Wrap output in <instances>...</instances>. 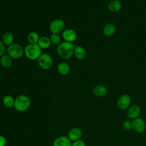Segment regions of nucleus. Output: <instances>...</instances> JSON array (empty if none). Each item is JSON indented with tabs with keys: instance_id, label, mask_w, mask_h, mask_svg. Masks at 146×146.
Returning a JSON list of instances; mask_svg holds the SVG:
<instances>
[{
	"instance_id": "nucleus-1",
	"label": "nucleus",
	"mask_w": 146,
	"mask_h": 146,
	"mask_svg": "<svg viewBox=\"0 0 146 146\" xmlns=\"http://www.w3.org/2000/svg\"><path fill=\"white\" fill-rule=\"evenodd\" d=\"M75 46L71 42H61L57 47V53L58 55L63 59H68L74 54Z\"/></svg>"
},
{
	"instance_id": "nucleus-2",
	"label": "nucleus",
	"mask_w": 146,
	"mask_h": 146,
	"mask_svg": "<svg viewBox=\"0 0 146 146\" xmlns=\"http://www.w3.org/2000/svg\"><path fill=\"white\" fill-rule=\"evenodd\" d=\"M26 56L30 60L38 59L42 54V49L38 44H29L24 48Z\"/></svg>"
},
{
	"instance_id": "nucleus-3",
	"label": "nucleus",
	"mask_w": 146,
	"mask_h": 146,
	"mask_svg": "<svg viewBox=\"0 0 146 146\" xmlns=\"http://www.w3.org/2000/svg\"><path fill=\"white\" fill-rule=\"evenodd\" d=\"M30 103V99L27 95H20L15 98L14 107L18 111L23 112L29 109Z\"/></svg>"
},
{
	"instance_id": "nucleus-4",
	"label": "nucleus",
	"mask_w": 146,
	"mask_h": 146,
	"mask_svg": "<svg viewBox=\"0 0 146 146\" xmlns=\"http://www.w3.org/2000/svg\"><path fill=\"white\" fill-rule=\"evenodd\" d=\"M7 52L13 59H19L24 53V49L22 46L18 43H13L8 47Z\"/></svg>"
},
{
	"instance_id": "nucleus-5",
	"label": "nucleus",
	"mask_w": 146,
	"mask_h": 146,
	"mask_svg": "<svg viewBox=\"0 0 146 146\" xmlns=\"http://www.w3.org/2000/svg\"><path fill=\"white\" fill-rule=\"evenodd\" d=\"M38 63L39 67L42 69L48 70L52 66V58L51 56L48 54H42L38 59Z\"/></svg>"
},
{
	"instance_id": "nucleus-6",
	"label": "nucleus",
	"mask_w": 146,
	"mask_h": 146,
	"mask_svg": "<svg viewBox=\"0 0 146 146\" xmlns=\"http://www.w3.org/2000/svg\"><path fill=\"white\" fill-rule=\"evenodd\" d=\"M65 23L60 19H56L52 21L49 26V29L52 34H58L64 30Z\"/></svg>"
},
{
	"instance_id": "nucleus-7",
	"label": "nucleus",
	"mask_w": 146,
	"mask_h": 146,
	"mask_svg": "<svg viewBox=\"0 0 146 146\" xmlns=\"http://www.w3.org/2000/svg\"><path fill=\"white\" fill-rule=\"evenodd\" d=\"M131 103V97L127 94H123L117 99L116 104L120 109L125 110L129 107Z\"/></svg>"
},
{
	"instance_id": "nucleus-8",
	"label": "nucleus",
	"mask_w": 146,
	"mask_h": 146,
	"mask_svg": "<svg viewBox=\"0 0 146 146\" xmlns=\"http://www.w3.org/2000/svg\"><path fill=\"white\" fill-rule=\"evenodd\" d=\"M132 129L137 133L143 132L146 128V125L144 120L140 117H137L133 119L132 121Z\"/></svg>"
},
{
	"instance_id": "nucleus-9",
	"label": "nucleus",
	"mask_w": 146,
	"mask_h": 146,
	"mask_svg": "<svg viewBox=\"0 0 146 146\" xmlns=\"http://www.w3.org/2000/svg\"><path fill=\"white\" fill-rule=\"evenodd\" d=\"M62 37L65 42L72 43L76 39L77 34L74 30L67 29L62 32Z\"/></svg>"
},
{
	"instance_id": "nucleus-10",
	"label": "nucleus",
	"mask_w": 146,
	"mask_h": 146,
	"mask_svg": "<svg viewBox=\"0 0 146 146\" xmlns=\"http://www.w3.org/2000/svg\"><path fill=\"white\" fill-rule=\"evenodd\" d=\"M82 136V131L81 129L78 127L71 128L68 133V137L71 141L79 140Z\"/></svg>"
},
{
	"instance_id": "nucleus-11",
	"label": "nucleus",
	"mask_w": 146,
	"mask_h": 146,
	"mask_svg": "<svg viewBox=\"0 0 146 146\" xmlns=\"http://www.w3.org/2000/svg\"><path fill=\"white\" fill-rule=\"evenodd\" d=\"M72 141L68 136H61L58 137L54 141L53 146H71Z\"/></svg>"
},
{
	"instance_id": "nucleus-12",
	"label": "nucleus",
	"mask_w": 146,
	"mask_h": 146,
	"mask_svg": "<svg viewBox=\"0 0 146 146\" xmlns=\"http://www.w3.org/2000/svg\"><path fill=\"white\" fill-rule=\"evenodd\" d=\"M140 112L141 108L140 106L137 104H133L129 108L127 112V115L128 117L134 119L139 117Z\"/></svg>"
},
{
	"instance_id": "nucleus-13",
	"label": "nucleus",
	"mask_w": 146,
	"mask_h": 146,
	"mask_svg": "<svg viewBox=\"0 0 146 146\" xmlns=\"http://www.w3.org/2000/svg\"><path fill=\"white\" fill-rule=\"evenodd\" d=\"M122 7L121 3L119 0H112L108 4V9L112 12H118L119 11Z\"/></svg>"
},
{
	"instance_id": "nucleus-14",
	"label": "nucleus",
	"mask_w": 146,
	"mask_h": 146,
	"mask_svg": "<svg viewBox=\"0 0 146 146\" xmlns=\"http://www.w3.org/2000/svg\"><path fill=\"white\" fill-rule=\"evenodd\" d=\"M92 92L95 96L98 97H102L106 95L107 90L106 87L103 85H97L94 87Z\"/></svg>"
},
{
	"instance_id": "nucleus-15",
	"label": "nucleus",
	"mask_w": 146,
	"mask_h": 146,
	"mask_svg": "<svg viewBox=\"0 0 146 146\" xmlns=\"http://www.w3.org/2000/svg\"><path fill=\"white\" fill-rule=\"evenodd\" d=\"M116 31L115 25L112 23H108L106 24L103 30V34L107 36L113 35Z\"/></svg>"
},
{
	"instance_id": "nucleus-16",
	"label": "nucleus",
	"mask_w": 146,
	"mask_h": 146,
	"mask_svg": "<svg viewBox=\"0 0 146 146\" xmlns=\"http://www.w3.org/2000/svg\"><path fill=\"white\" fill-rule=\"evenodd\" d=\"M57 70L60 74L62 75H66L70 72V66L66 62H61L58 64L57 67Z\"/></svg>"
},
{
	"instance_id": "nucleus-17",
	"label": "nucleus",
	"mask_w": 146,
	"mask_h": 146,
	"mask_svg": "<svg viewBox=\"0 0 146 146\" xmlns=\"http://www.w3.org/2000/svg\"><path fill=\"white\" fill-rule=\"evenodd\" d=\"M51 43V42L49 38L47 36H42L40 37L37 44L41 49H47L50 46Z\"/></svg>"
},
{
	"instance_id": "nucleus-18",
	"label": "nucleus",
	"mask_w": 146,
	"mask_h": 146,
	"mask_svg": "<svg viewBox=\"0 0 146 146\" xmlns=\"http://www.w3.org/2000/svg\"><path fill=\"white\" fill-rule=\"evenodd\" d=\"M74 54L77 59H83L86 57V52L83 47L80 46H75Z\"/></svg>"
},
{
	"instance_id": "nucleus-19",
	"label": "nucleus",
	"mask_w": 146,
	"mask_h": 146,
	"mask_svg": "<svg viewBox=\"0 0 146 146\" xmlns=\"http://www.w3.org/2000/svg\"><path fill=\"white\" fill-rule=\"evenodd\" d=\"M14 40V36L11 33L6 32L2 36V42L5 45L9 46L13 44Z\"/></svg>"
},
{
	"instance_id": "nucleus-20",
	"label": "nucleus",
	"mask_w": 146,
	"mask_h": 146,
	"mask_svg": "<svg viewBox=\"0 0 146 146\" xmlns=\"http://www.w3.org/2000/svg\"><path fill=\"white\" fill-rule=\"evenodd\" d=\"M0 63L3 67L9 68L11 66L12 64L11 58L9 55H3V56H1Z\"/></svg>"
},
{
	"instance_id": "nucleus-21",
	"label": "nucleus",
	"mask_w": 146,
	"mask_h": 146,
	"mask_svg": "<svg viewBox=\"0 0 146 146\" xmlns=\"http://www.w3.org/2000/svg\"><path fill=\"white\" fill-rule=\"evenodd\" d=\"M3 105L7 108H11L14 107L15 99L11 95H7L4 96L3 98Z\"/></svg>"
},
{
	"instance_id": "nucleus-22",
	"label": "nucleus",
	"mask_w": 146,
	"mask_h": 146,
	"mask_svg": "<svg viewBox=\"0 0 146 146\" xmlns=\"http://www.w3.org/2000/svg\"><path fill=\"white\" fill-rule=\"evenodd\" d=\"M40 37L39 34L35 31H32L27 36V39L30 43L31 44H37Z\"/></svg>"
},
{
	"instance_id": "nucleus-23",
	"label": "nucleus",
	"mask_w": 146,
	"mask_h": 146,
	"mask_svg": "<svg viewBox=\"0 0 146 146\" xmlns=\"http://www.w3.org/2000/svg\"><path fill=\"white\" fill-rule=\"evenodd\" d=\"M50 41L51 43L55 45H59L61 43V38L58 34H52L50 36Z\"/></svg>"
},
{
	"instance_id": "nucleus-24",
	"label": "nucleus",
	"mask_w": 146,
	"mask_h": 146,
	"mask_svg": "<svg viewBox=\"0 0 146 146\" xmlns=\"http://www.w3.org/2000/svg\"><path fill=\"white\" fill-rule=\"evenodd\" d=\"M123 127L125 130H131L132 129V121L128 120H125L123 123Z\"/></svg>"
},
{
	"instance_id": "nucleus-25",
	"label": "nucleus",
	"mask_w": 146,
	"mask_h": 146,
	"mask_svg": "<svg viewBox=\"0 0 146 146\" xmlns=\"http://www.w3.org/2000/svg\"><path fill=\"white\" fill-rule=\"evenodd\" d=\"M71 146H86V143L83 140L79 139L73 141Z\"/></svg>"
},
{
	"instance_id": "nucleus-26",
	"label": "nucleus",
	"mask_w": 146,
	"mask_h": 146,
	"mask_svg": "<svg viewBox=\"0 0 146 146\" xmlns=\"http://www.w3.org/2000/svg\"><path fill=\"white\" fill-rule=\"evenodd\" d=\"M5 44L3 43L2 40H0V56H2L3 55H5Z\"/></svg>"
},
{
	"instance_id": "nucleus-27",
	"label": "nucleus",
	"mask_w": 146,
	"mask_h": 146,
	"mask_svg": "<svg viewBox=\"0 0 146 146\" xmlns=\"http://www.w3.org/2000/svg\"><path fill=\"white\" fill-rule=\"evenodd\" d=\"M6 144V139L5 137L0 135V146H5Z\"/></svg>"
}]
</instances>
